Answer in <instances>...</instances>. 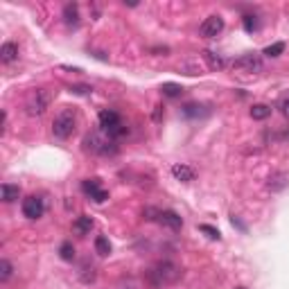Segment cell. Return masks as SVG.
Listing matches in <instances>:
<instances>
[{
	"label": "cell",
	"instance_id": "cell-1",
	"mask_svg": "<svg viewBox=\"0 0 289 289\" xmlns=\"http://www.w3.org/2000/svg\"><path fill=\"white\" fill-rule=\"evenodd\" d=\"M183 278V269L178 267L176 262L172 260H163V262H156L154 267L147 269V280L152 287L161 289V287H168V285H174Z\"/></svg>",
	"mask_w": 289,
	"mask_h": 289
},
{
	"label": "cell",
	"instance_id": "cell-2",
	"mask_svg": "<svg viewBox=\"0 0 289 289\" xmlns=\"http://www.w3.org/2000/svg\"><path fill=\"white\" fill-rule=\"evenodd\" d=\"M81 147L88 154H100V156H113L117 154V142L113 138H109L104 131H91L84 136Z\"/></svg>",
	"mask_w": 289,
	"mask_h": 289
},
{
	"label": "cell",
	"instance_id": "cell-3",
	"mask_svg": "<svg viewBox=\"0 0 289 289\" xmlns=\"http://www.w3.org/2000/svg\"><path fill=\"white\" fill-rule=\"evenodd\" d=\"M75 124H77V116L72 109H63L61 113H57V117L52 120V136L57 140H68L75 131Z\"/></svg>",
	"mask_w": 289,
	"mask_h": 289
},
{
	"label": "cell",
	"instance_id": "cell-4",
	"mask_svg": "<svg viewBox=\"0 0 289 289\" xmlns=\"http://www.w3.org/2000/svg\"><path fill=\"white\" fill-rule=\"evenodd\" d=\"M100 127H102V131L107 133L109 138H113V140H117L120 136L127 133V127H124L120 113L111 111V109H107V111L100 113Z\"/></svg>",
	"mask_w": 289,
	"mask_h": 289
},
{
	"label": "cell",
	"instance_id": "cell-5",
	"mask_svg": "<svg viewBox=\"0 0 289 289\" xmlns=\"http://www.w3.org/2000/svg\"><path fill=\"white\" fill-rule=\"evenodd\" d=\"M50 100H52V95L46 91V88H36V91H32L30 95L25 97V113L32 116V117L43 116L46 109L50 107Z\"/></svg>",
	"mask_w": 289,
	"mask_h": 289
},
{
	"label": "cell",
	"instance_id": "cell-6",
	"mask_svg": "<svg viewBox=\"0 0 289 289\" xmlns=\"http://www.w3.org/2000/svg\"><path fill=\"white\" fill-rule=\"evenodd\" d=\"M145 217L147 219H156L158 224H163V226H168V229L172 231H181L183 229V219L178 217L174 210H156V208H147L145 210Z\"/></svg>",
	"mask_w": 289,
	"mask_h": 289
},
{
	"label": "cell",
	"instance_id": "cell-7",
	"mask_svg": "<svg viewBox=\"0 0 289 289\" xmlns=\"http://www.w3.org/2000/svg\"><path fill=\"white\" fill-rule=\"evenodd\" d=\"M222 32H224V18L219 14L208 16V18L199 25V34H201L203 39H217Z\"/></svg>",
	"mask_w": 289,
	"mask_h": 289
},
{
	"label": "cell",
	"instance_id": "cell-8",
	"mask_svg": "<svg viewBox=\"0 0 289 289\" xmlns=\"http://www.w3.org/2000/svg\"><path fill=\"white\" fill-rule=\"evenodd\" d=\"M233 68L244 72H262L264 63H262V57L255 55V52H249V55H242L239 59L233 61Z\"/></svg>",
	"mask_w": 289,
	"mask_h": 289
},
{
	"label": "cell",
	"instance_id": "cell-9",
	"mask_svg": "<svg viewBox=\"0 0 289 289\" xmlns=\"http://www.w3.org/2000/svg\"><path fill=\"white\" fill-rule=\"evenodd\" d=\"M20 210H23V215H25L27 219H39L43 217V213H46V203H43V199L36 197V194H32V197L23 199V206H20Z\"/></svg>",
	"mask_w": 289,
	"mask_h": 289
},
{
	"label": "cell",
	"instance_id": "cell-10",
	"mask_svg": "<svg viewBox=\"0 0 289 289\" xmlns=\"http://www.w3.org/2000/svg\"><path fill=\"white\" fill-rule=\"evenodd\" d=\"M81 190H84V192H86L95 203H104L109 199V192L102 188L97 178H86V181L81 183Z\"/></svg>",
	"mask_w": 289,
	"mask_h": 289
},
{
	"label": "cell",
	"instance_id": "cell-11",
	"mask_svg": "<svg viewBox=\"0 0 289 289\" xmlns=\"http://www.w3.org/2000/svg\"><path fill=\"white\" fill-rule=\"evenodd\" d=\"M287 185H289V172H285V170H276L267 178V190L269 192H283Z\"/></svg>",
	"mask_w": 289,
	"mask_h": 289
},
{
	"label": "cell",
	"instance_id": "cell-12",
	"mask_svg": "<svg viewBox=\"0 0 289 289\" xmlns=\"http://www.w3.org/2000/svg\"><path fill=\"white\" fill-rule=\"evenodd\" d=\"M172 176L181 183H190V181H194L197 172L190 165H185V163H176V165H172Z\"/></svg>",
	"mask_w": 289,
	"mask_h": 289
},
{
	"label": "cell",
	"instance_id": "cell-13",
	"mask_svg": "<svg viewBox=\"0 0 289 289\" xmlns=\"http://www.w3.org/2000/svg\"><path fill=\"white\" fill-rule=\"evenodd\" d=\"M18 59V46H16L14 41H7V43H2V48H0V61L2 63H11V61Z\"/></svg>",
	"mask_w": 289,
	"mask_h": 289
},
{
	"label": "cell",
	"instance_id": "cell-14",
	"mask_svg": "<svg viewBox=\"0 0 289 289\" xmlns=\"http://www.w3.org/2000/svg\"><path fill=\"white\" fill-rule=\"evenodd\" d=\"M93 226H95V222H93L88 215H81V217H77L75 222H72V231H75L77 235H88L93 231Z\"/></svg>",
	"mask_w": 289,
	"mask_h": 289
},
{
	"label": "cell",
	"instance_id": "cell-15",
	"mask_svg": "<svg viewBox=\"0 0 289 289\" xmlns=\"http://www.w3.org/2000/svg\"><path fill=\"white\" fill-rule=\"evenodd\" d=\"M178 70H181L183 75L194 77V75H201V72H203V66L199 63V59H183L181 63H178Z\"/></svg>",
	"mask_w": 289,
	"mask_h": 289
},
{
	"label": "cell",
	"instance_id": "cell-16",
	"mask_svg": "<svg viewBox=\"0 0 289 289\" xmlns=\"http://www.w3.org/2000/svg\"><path fill=\"white\" fill-rule=\"evenodd\" d=\"M0 197H2L5 203H11L20 197V188L18 185H11V183H2V185H0Z\"/></svg>",
	"mask_w": 289,
	"mask_h": 289
},
{
	"label": "cell",
	"instance_id": "cell-17",
	"mask_svg": "<svg viewBox=\"0 0 289 289\" xmlns=\"http://www.w3.org/2000/svg\"><path fill=\"white\" fill-rule=\"evenodd\" d=\"M79 280L84 285H93L97 280V271H95V267L93 264H88V262H84L81 264V269H79Z\"/></svg>",
	"mask_w": 289,
	"mask_h": 289
},
{
	"label": "cell",
	"instance_id": "cell-18",
	"mask_svg": "<svg viewBox=\"0 0 289 289\" xmlns=\"http://www.w3.org/2000/svg\"><path fill=\"white\" fill-rule=\"evenodd\" d=\"M203 59H206V63H208L210 70H222V68L226 66V61H224L222 57H219L217 52H213V50H206V52H203Z\"/></svg>",
	"mask_w": 289,
	"mask_h": 289
},
{
	"label": "cell",
	"instance_id": "cell-19",
	"mask_svg": "<svg viewBox=\"0 0 289 289\" xmlns=\"http://www.w3.org/2000/svg\"><path fill=\"white\" fill-rule=\"evenodd\" d=\"M63 18H66L68 25H77V23H79V7L68 2V5L63 7Z\"/></svg>",
	"mask_w": 289,
	"mask_h": 289
},
{
	"label": "cell",
	"instance_id": "cell-20",
	"mask_svg": "<svg viewBox=\"0 0 289 289\" xmlns=\"http://www.w3.org/2000/svg\"><path fill=\"white\" fill-rule=\"evenodd\" d=\"M95 253L102 255V258H107V255L111 253V242H109V237L97 235V237H95Z\"/></svg>",
	"mask_w": 289,
	"mask_h": 289
},
{
	"label": "cell",
	"instance_id": "cell-21",
	"mask_svg": "<svg viewBox=\"0 0 289 289\" xmlns=\"http://www.w3.org/2000/svg\"><path fill=\"white\" fill-rule=\"evenodd\" d=\"M269 116H271V107H267V104H255V107H251V117H253V120H267Z\"/></svg>",
	"mask_w": 289,
	"mask_h": 289
},
{
	"label": "cell",
	"instance_id": "cell-22",
	"mask_svg": "<svg viewBox=\"0 0 289 289\" xmlns=\"http://www.w3.org/2000/svg\"><path fill=\"white\" fill-rule=\"evenodd\" d=\"M59 258L63 260V262H72L75 260V246H72V242H63L59 246Z\"/></svg>",
	"mask_w": 289,
	"mask_h": 289
},
{
	"label": "cell",
	"instance_id": "cell-23",
	"mask_svg": "<svg viewBox=\"0 0 289 289\" xmlns=\"http://www.w3.org/2000/svg\"><path fill=\"white\" fill-rule=\"evenodd\" d=\"M285 48H287V46H285L283 41H278V43H271V46L264 48L262 55H264V57H271V59H276V57H280V55L285 52Z\"/></svg>",
	"mask_w": 289,
	"mask_h": 289
},
{
	"label": "cell",
	"instance_id": "cell-24",
	"mask_svg": "<svg viewBox=\"0 0 289 289\" xmlns=\"http://www.w3.org/2000/svg\"><path fill=\"white\" fill-rule=\"evenodd\" d=\"M11 274H14V267H11L9 260H0V280L7 283L11 278Z\"/></svg>",
	"mask_w": 289,
	"mask_h": 289
},
{
	"label": "cell",
	"instance_id": "cell-25",
	"mask_svg": "<svg viewBox=\"0 0 289 289\" xmlns=\"http://www.w3.org/2000/svg\"><path fill=\"white\" fill-rule=\"evenodd\" d=\"M161 91H163V95L165 97H178L183 93V88L178 86V84H172V81H170V84H163Z\"/></svg>",
	"mask_w": 289,
	"mask_h": 289
},
{
	"label": "cell",
	"instance_id": "cell-26",
	"mask_svg": "<svg viewBox=\"0 0 289 289\" xmlns=\"http://www.w3.org/2000/svg\"><path fill=\"white\" fill-rule=\"evenodd\" d=\"M242 23H244V30L246 32H255L260 27V20H258V16H244L242 18Z\"/></svg>",
	"mask_w": 289,
	"mask_h": 289
},
{
	"label": "cell",
	"instance_id": "cell-27",
	"mask_svg": "<svg viewBox=\"0 0 289 289\" xmlns=\"http://www.w3.org/2000/svg\"><path fill=\"white\" fill-rule=\"evenodd\" d=\"M199 231H201V233H206L210 239H219V237H222V233H219L217 229H213V226H208V224H201V226H199Z\"/></svg>",
	"mask_w": 289,
	"mask_h": 289
},
{
	"label": "cell",
	"instance_id": "cell-28",
	"mask_svg": "<svg viewBox=\"0 0 289 289\" xmlns=\"http://www.w3.org/2000/svg\"><path fill=\"white\" fill-rule=\"evenodd\" d=\"M70 93L72 95H91L93 88L86 86V84H75V86H70Z\"/></svg>",
	"mask_w": 289,
	"mask_h": 289
},
{
	"label": "cell",
	"instance_id": "cell-29",
	"mask_svg": "<svg viewBox=\"0 0 289 289\" xmlns=\"http://www.w3.org/2000/svg\"><path fill=\"white\" fill-rule=\"evenodd\" d=\"M199 104H185V107H183V113H185V116L188 117H199L201 116V111H199Z\"/></svg>",
	"mask_w": 289,
	"mask_h": 289
},
{
	"label": "cell",
	"instance_id": "cell-30",
	"mask_svg": "<svg viewBox=\"0 0 289 289\" xmlns=\"http://www.w3.org/2000/svg\"><path fill=\"white\" fill-rule=\"evenodd\" d=\"M5 129H7V111H2L0 113V133H5Z\"/></svg>",
	"mask_w": 289,
	"mask_h": 289
},
{
	"label": "cell",
	"instance_id": "cell-31",
	"mask_svg": "<svg viewBox=\"0 0 289 289\" xmlns=\"http://www.w3.org/2000/svg\"><path fill=\"white\" fill-rule=\"evenodd\" d=\"M280 111H283V113H285V116H287V117H289V97H285V100H283V102H280Z\"/></svg>",
	"mask_w": 289,
	"mask_h": 289
},
{
	"label": "cell",
	"instance_id": "cell-32",
	"mask_svg": "<svg viewBox=\"0 0 289 289\" xmlns=\"http://www.w3.org/2000/svg\"><path fill=\"white\" fill-rule=\"evenodd\" d=\"M233 226H237V229H239V231H246V226H244V224H242V222H239V219H237V217H235V215H233Z\"/></svg>",
	"mask_w": 289,
	"mask_h": 289
},
{
	"label": "cell",
	"instance_id": "cell-33",
	"mask_svg": "<svg viewBox=\"0 0 289 289\" xmlns=\"http://www.w3.org/2000/svg\"><path fill=\"white\" fill-rule=\"evenodd\" d=\"M235 289H246V287H235Z\"/></svg>",
	"mask_w": 289,
	"mask_h": 289
}]
</instances>
